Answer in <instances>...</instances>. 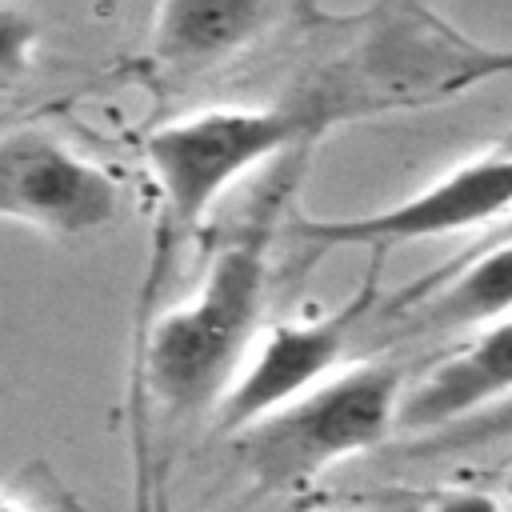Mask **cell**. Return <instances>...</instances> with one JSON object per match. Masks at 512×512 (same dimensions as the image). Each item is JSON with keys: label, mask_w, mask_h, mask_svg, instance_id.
Masks as SVG:
<instances>
[{"label": "cell", "mask_w": 512, "mask_h": 512, "mask_svg": "<svg viewBox=\"0 0 512 512\" xmlns=\"http://www.w3.org/2000/svg\"><path fill=\"white\" fill-rule=\"evenodd\" d=\"M116 212L120 184L112 172L60 132L40 124L0 132V220L76 240L108 228Z\"/></svg>", "instance_id": "277c9868"}, {"label": "cell", "mask_w": 512, "mask_h": 512, "mask_svg": "<svg viewBox=\"0 0 512 512\" xmlns=\"http://www.w3.org/2000/svg\"><path fill=\"white\" fill-rule=\"evenodd\" d=\"M36 40H40V24L32 20V12L0 4V92L24 80L36 56Z\"/></svg>", "instance_id": "30bf717a"}, {"label": "cell", "mask_w": 512, "mask_h": 512, "mask_svg": "<svg viewBox=\"0 0 512 512\" xmlns=\"http://www.w3.org/2000/svg\"><path fill=\"white\" fill-rule=\"evenodd\" d=\"M0 512H76V504L52 476L48 480L20 476L8 488H0Z\"/></svg>", "instance_id": "7c38bea8"}, {"label": "cell", "mask_w": 512, "mask_h": 512, "mask_svg": "<svg viewBox=\"0 0 512 512\" xmlns=\"http://www.w3.org/2000/svg\"><path fill=\"white\" fill-rule=\"evenodd\" d=\"M504 500H508V508H512V472H508V480H504Z\"/></svg>", "instance_id": "9a60e30c"}, {"label": "cell", "mask_w": 512, "mask_h": 512, "mask_svg": "<svg viewBox=\"0 0 512 512\" xmlns=\"http://www.w3.org/2000/svg\"><path fill=\"white\" fill-rule=\"evenodd\" d=\"M512 400V316L488 324L456 356L440 360L400 404L404 428L436 436L468 416Z\"/></svg>", "instance_id": "ba28073f"}, {"label": "cell", "mask_w": 512, "mask_h": 512, "mask_svg": "<svg viewBox=\"0 0 512 512\" xmlns=\"http://www.w3.org/2000/svg\"><path fill=\"white\" fill-rule=\"evenodd\" d=\"M400 404L404 368L376 356L336 372L300 400L240 428L236 456L260 492H292L332 464L384 444L400 420Z\"/></svg>", "instance_id": "3957f363"}, {"label": "cell", "mask_w": 512, "mask_h": 512, "mask_svg": "<svg viewBox=\"0 0 512 512\" xmlns=\"http://www.w3.org/2000/svg\"><path fill=\"white\" fill-rule=\"evenodd\" d=\"M372 304H376V272L340 308L312 320H288L264 332V340H256L248 364L240 368L236 384L220 400V424L228 432H240L272 416L276 408L300 400L316 384L332 380L336 364L352 344L356 324L372 312Z\"/></svg>", "instance_id": "8992f818"}, {"label": "cell", "mask_w": 512, "mask_h": 512, "mask_svg": "<svg viewBox=\"0 0 512 512\" xmlns=\"http://www.w3.org/2000/svg\"><path fill=\"white\" fill-rule=\"evenodd\" d=\"M424 512H504L488 492L476 488H456V492H440Z\"/></svg>", "instance_id": "4fadbf2b"}, {"label": "cell", "mask_w": 512, "mask_h": 512, "mask_svg": "<svg viewBox=\"0 0 512 512\" xmlns=\"http://www.w3.org/2000/svg\"><path fill=\"white\" fill-rule=\"evenodd\" d=\"M272 220L240 228L208 264L196 292L144 324L136 352L140 408L168 420L196 416L224 400L252 356L268 296Z\"/></svg>", "instance_id": "6da1fadb"}, {"label": "cell", "mask_w": 512, "mask_h": 512, "mask_svg": "<svg viewBox=\"0 0 512 512\" xmlns=\"http://www.w3.org/2000/svg\"><path fill=\"white\" fill-rule=\"evenodd\" d=\"M388 316L396 320L392 336H440L512 316V244L424 272L392 296Z\"/></svg>", "instance_id": "52a82bcc"}, {"label": "cell", "mask_w": 512, "mask_h": 512, "mask_svg": "<svg viewBox=\"0 0 512 512\" xmlns=\"http://www.w3.org/2000/svg\"><path fill=\"white\" fill-rule=\"evenodd\" d=\"M276 8L268 4H164L152 24V56L164 68H208L252 40Z\"/></svg>", "instance_id": "9c48e42d"}, {"label": "cell", "mask_w": 512, "mask_h": 512, "mask_svg": "<svg viewBox=\"0 0 512 512\" xmlns=\"http://www.w3.org/2000/svg\"><path fill=\"white\" fill-rule=\"evenodd\" d=\"M504 148H508V152H512V132H508V140H504Z\"/></svg>", "instance_id": "2e32d148"}, {"label": "cell", "mask_w": 512, "mask_h": 512, "mask_svg": "<svg viewBox=\"0 0 512 512\" xmlns=\"http://www.w3.org/2000/svg\"><path fill=\"white\" fill-rule=\"evenodd\" d=\"M512 216V152H496L484 160H472L444 180L428 184L424 192L396 200L388 208L364 212V216H344V220H296V236L316 248H372L388 252L408 240H432L448 232H468V228H496Z\"/></svg>", "instance_id": "5b68a950"}, {"label": "cell", "mask_w": 512, "mask_h": 512, "mask_svg": "<svg viewBox=\"0 0 512 512\" xmlns=\"http://www.w3.org/2000/svg\"><path fill=\"white\" fill-rule=\"evenodd\" d=\"M512 436V400L500 404V408H488L480 416H468L436 436H424L420 448H412L416 456H428V452H456V448H476V444H488V440H504Z\"/></svg>", "instance_id": "8fae6325"}, {"label": "cell", "mask_w": 512, "mask_h": 512, "mask_svg": "<svg viewBox=\"0 0 512 512\" xmlns=\"http://www.w3.org/2000/svg\"><path fill=\"white\" fill-rule=\"evenodd\" d=\"M500 244H512V216L504 220V224H496V228H488L484 236H476L456 260H448V264H460V260H476V256H484V252H492V248H500Z\"/></svg>", "instance_id": "5bb4252c"}, {"label": "cell", "mask_w": 512, "mask_h": 512, "mask_svg": "<svg viewBox=\"0 0 512 512\" xmlns=\"http://www.w3.org/2000/svg\"><path fill=\"white\" fill-rule=\"evenodd\" d=\"M336 120L332 96H304L268 108H204L156 128L144 164L160 192V244L192 232L248 168L304 148Z\"/></svg>", "instance_id": "7a4b0ae2"}]
</instances>
